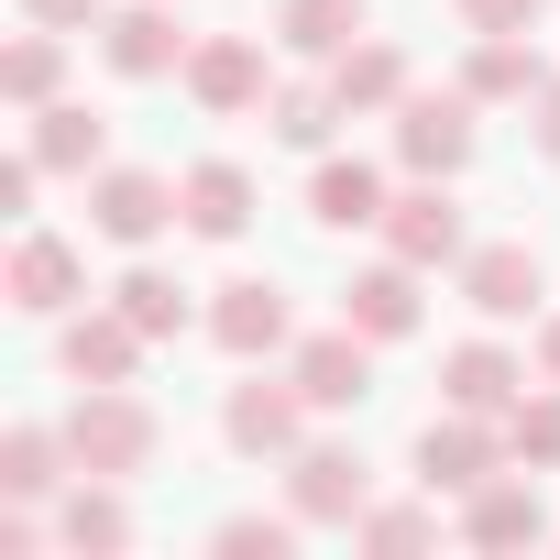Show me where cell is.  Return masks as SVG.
<instances>
[{
	"label": "cell",
	"instance_id": "6da1fadb",
	"mask_svg": "<svg viewBox=\"0 0 560 560\" xmlns=\"http://www.w3.org/2000/svg\"><path fill=\"white\" fill-rule=\"evenodd\" d=\"M67 451H78V472H110V483H132V472H154V451H165V418H154L132 385H89V396L67 407Z\"/></svg>",
	"mask_w": 560,
	"mask_h": 560
},
{
	"label": "cell",
	"instance_id": "7a4b0ae2",
	"mask_svg": "<svg viewBox=\"0 0 560 560\" xmlns=\"http://www.w3.org/2000/svg\"><path fill=\"white\" fill-rule=\"evenodd\" d=\"M472 110H483L472 89H407V100H396V165H407V176H462L472 143H483Z\"/></svg>",
	"mask_w": 560,
	"mask_h": 560
},
{
	"label": "cell",
	"instance_id": "3957f363",
	"mask_svg": "<svg viewBox=\"0 0 560 560\" xmlns=\"http://www.w3.org/2000/svg\"><path fill=\"white\" fill-rule=\"evenodd\" d=\"M89 231H100V242H121V253H143V242L187 231L176 176H154V165H100V176H89Z\"/></svg>",
	"mask_w": 560,
	"mask_h": 560
},
{
	"label": "cell",
	"instance_id": "277c9868",
	"mask_svg": "<svg viewBox=\"0 0 560 560\" xmlns=\"http://www.w3.org/2000/svg\"><path fill=\"white\" fill-rule=\"evenodd\" d=\"M231 363H264V352H298V308L275 275H231V287H209V319H198Z\"/></svg>",
	"mask_w": 560,
	"mask_h": 560
},
{
	"label": "cell",
	"instance_id": "5b68a950",
	"mask_svg": "<svg viewBox=\"0 0 560 560\" xmlns=\"http://www.w3.org/2000/svg\"><path fill=\"white\" fill-rule=\"evenodd\" d=\"M176 89H187L209 121L264 110V100H275V78H264V34H198V45H187V67H176Z\"/></svg>",
	"mask_w": 560,
	"mask_h": 560
},
{
	"label": "cell",
	"instance_id": "8992f818",
	"mask_svg": "<svg viewBox=\"0 0 560 560\" xmlns=\"http://www.w3.org/2000/svg\"><path fill=\"white\" fill-rule=\"evenodd\" d=\"M385 253L396 264H418V275H440V264H462L472 253V220H462V198H451V176H418L407 198H385Z\"/></svg>",
	"mask_w": 560,
	"mask_h": 560
},
{
	"label": "cell",
	"instance_id": "52a82bcc",
	"mask_svg": "<svg viewBox=\"0 0 560 560\" xmlns=\"http://www.w3.org/2000/svg\"><path fill=\"white\" fill-rule=\"evenodd\" d=\"M287 505H298L308 527H352V516L374 505V462L341 451V440H298V451H287Z\"/></svg>",
	"mask_w": 560,
	"mask_h": 560
},
{
	"label": "cell",
	"instance_id": "ba28073f",
	"mask_svg": "<svg viewBox=\"0 0 560 560\" xmlns=\"http://www.w3.org/2000/svg\"><path fill=\"white\" fill-rule=\"evenodd\" d=\"M308 418H319V407L298 396V374H275V385L253 374V385H231V396H220V440H231L242 462H287V451L308 440Z\"/></svg>",
	"mask_w": 560,
	"mask_h": 560
},
{
	"label": "cell",
	"instance_id": "9c48e42d",
	"mask_svg": "<svg viewBox=\"0 0 560 560\" xmlns=\"http://www.w3.org/2000/svg\"><path fill=\"white\" fill-rule=\"evenodd\" d=\"M374 352H385V341H363V330L341 319V330H308V341L287 352V374H298V396H308L319 418H341V407L374 396Z\"/></svg>",
	"mask_w": 560,
	"mask_h": 560
},
{
	"label": "cell",
	"instance_id": "30bf717a",
	"mask_svg": "<svg viewBox=\"0 0 560 560\" xmlns=\"http://www.w3.org/2000/svg\"><path fill=\"white\" fill-rule=\"evenodd\" d=\"M462 298H472V319H538V298H549V264L527 253V242H472L462 253Z\"/></svg>",
	"mask_w": 560,
	"mask_h": 560
},
{
	"label": "cell",
	"instance_id": "8fae6325",
	"mask_svg": "<svg viewBox=\"0 0 560 560\" xmlns=\"http://www.w3.org/2000/svg\"><path fill=\"white\" fill-rule=\"evenodd\" d=\"M100 67L110 78H176L187 67V34H176V0H121V12L100 23Z\"/></svg>",
	"mask_w": 560,
	"mask_h": 560
},
{
	"label": "cell",
	"instance_id": "7c38bea8",
	"mask_svg": "<svg viewBox=\"0 0 560 560\" xmlns=\"http://www.w3.org/2000/svg\"><path fill=\"white\" fill-rule=\"evenodd\" d=\"M0 298H12L23 319H67V308L89 298V264H78V242H56V231H23V242H12V275H0Z\"/></svg>",
	"mask_w": 560,
	"mask_h": 560
},
{
	"label": "cell",
	"instance_id": "4fadbf2b",
	"mask_svg": "<svg viewBox=\"0 0 560 560\" xmlns=\"http://www.w3.org/2000/svg\"><path fill=\"white\" fill-rule=\"evenodd\" d=\"M494 472H505V440H494L472 407H451V418L418 429V483H429V494H472V483H494Z\"/></svg>",
	"mask_w": 560,
	"mask_h": 560
},
{
	"label": "cell",
	"instance_id": "5bb4252c",
	"mask_svg": "<svg viewBox=\"0 0 560 560\" xmlns=\"http://www.w3.org/2000/svg\"><path fill=\"white\" fill-rule=\"evenodd\" d=\"M176 209H187L198 242H242V231H253V165H242V154L187 165V176H176Z\"/></svg>",
	"mask_w": 560,
	"mask_h": 560
},
{
	"label": "cell",
	"instance_id": "9a60e30c",
	"mask_svg": "<svg viewBox=\"0 0 560 560\" xmlns=\"http://www.w3.org/2000/svg\"><path fill=\"white\" fill-rule=\"evenodd\" d=\"M56 363H67L78 385H132V374H143V330H132L121 308H67Z\"/></svg>",
	"mask_w": 560,
	"mask_h": 560
},
{
	"label": "cell",
	"instance_id": "2e32d148",
	"mask_svg": "<svg viewBox=\"0 0 560 560\" xmlns=\"http://www.w3.org/2000/svg\"><path fill=\"white\" fill-rule=\"evenodd\" d=\"M341 319H352L363 341H407V330L429 319V298H418V264H396V253H385V264H363L352 287H341Z\"/></svg>",
	"mask_w": 560,
	"mask_h": 560
},
{
	"label": "cell",
	"instance_id": "e0dca14e",
	"mask_svg": "<svg viewBox=\"0 0 560 560\" xmlns=\"http://www.w3.org/2000/svg\"><path fill=\"white\" fill-rule=\"evenodd\" d=\"M56 549H78V560H89V549H100V560L132 549V505H121L110 472H78V483L56 494Z\"/></svg>",
	"mask_w": 560,
	"mask_h": 560
},
{
	"label": "cell",
	"instance_id": "ac0fdd59",
	"mask_svg": "<svg viewBox=\"0 0 560 560\" xmlns=\"http://www.w3.org/2000/svg\"><path fill=\"white\" fill-rule=\"evenodd\" d=\"M440 385H451V407H472V418H505V407L538 385V363H516L505 341H462V352L440 363Z\"/></svg>",
	"mask_w": 560,
	"mask_h": 560
},
{
	"label": "cell",
	"instance_id": "d6986e66",
	"mask_svg": "<svg viewBox=\"0 0 560 560\" xmlns=\"http://www.w3.org/2000/svg\"><path fill=\"white\" fill-rule=\"evenodd\" d=\"M462 538H472V549H538V538H549V505H538L516 472H494V483L462 494Z\"/></svg>",
	"mask_w": 560,
	"mask_h": 560
},
{
	"label": "cell",
	"instance_id": "ffe728a7",
	"mask_svg": "<svg viewBox=\"0 0 560 560\" xmlns=\"http://www.w3.org/2000/svg\"><path fill=\"white\" fill-rule=\"evenodd\" d=\"M0 100H12L23 121H34V110H56V100H67V34L23 23L12 45H0Z\"/></svg>",
	"mask_w": 560,
	"mask_h": 560
},
{
	"label": "cell",
	"instance_id": "44dd1931",
	"mask_svg": "<svg viewBox=\"0 0 560 560\" xmlns=\"http://www.w3.org/2000/svg\"><path fill=\"white\" fill-rule=\"evenodd\" d=\"M67 483H78L67 429H12V440H0V494H12V505H56Z\"/></svg>",
	"mask_w": 560,
	"mask_h": 560
},
{
	"label": "cell",
	"instance_id": "7402d4cb",
	"mask_svg": "<svg viewBox=\"0 0 560 560\" xmlns=\"http://www.w3.org/2000/svg\"><path fill=\"white\" fill-rule=\"evenodd\" d=\"M330 89H341V110L363 121V110H396L418 78H407V45H396V34H363L352 56H330Z\"/></svg>",
	"mask_w": 560,
	"mask_h": 560
},
{
	"label": "cell",
	"instance_id": "603a6c76",
	"mask_svg": "<svg viewBox=\"0 0 560 560\" xmlns=\"http://www.w3.org/2000/svg\"><path fill=\"white\" fill-rule=\"evenodd\" d=\"M34 165H45V176H100V165H110V121H100L89 100L34 110Z\"/></svg>",
	"mask_w": 560,
	"mask_h": 560
},
{
	"label": "cell",
	"instance_id": "cb8c5ba5",
	"mask_svg": "<svg viewBox=\"0 0 560 560\" xmlns=\"http://www.w3.org/2000/svg\"><path fill=\"white\" fill-rule=\"evenodd\" d=\"M308 220H319V231H374V220H385V176H374L363 154H319V176H308Z\"/></svg>",
	"mask_w": 560,
	"mask_h": 560
},
{
	"label": "cell",
	"instance_id": "d4e9b609",
	"mask_svg": "<svg viewBox=\"0 0 560 560\" xmlns=\"http://www.w3.org/2000/svg\"><path fill=\"white\" fill-rule=\"evenodd\" d=\"M275 34H287V56H352L374 23H363V0H275Z\"/></svg>",
	"mask_w": 560,
	"mask_h": 560
},
{
	"label": "cell",
	"instance_id": "484cf974",
	"mask_svg": "<svg viewBox=\"0 0 560 560\" xmlns=\"http://www.w3.org/2000/svg\"><path fill=\"white\" fill-rule=\"evenodd\" d=\"M462 89H472V100H538V89H549V67H538V45H527V34H472Z\"/></svg>",
	"mask_w": 560,
	"mask_h": 560
},
{
	"label": "cell",
	"instance_id": "4316f807",
	"mask_svg": "<svg viewBox=\"0 0 560 560\" xmlns=\"http://www.w3.org/2000/svg\"><path fill=\"white\" fill-rule=\"evenodd\" d=\"M330 121H352V110H341V89H308V78H287L264 100V132L298 143V154H330Z\"/></svg>",
	"mask_w": 560,
	"mask_h": 560
},
{
	"label": "cell",
	"instance_id": "83f0119b",
	"mask_svg": "<svg viewBox=\"0 0 560 560\" xmlns=\"http://www.w3.org/2000/svg\"><path fill=\"white\" fill-rule=\"evenodd\" d=\"M110 308H121V319H132L143 341H176V330L198 319V308H187V287H176V275H165V264H132V275H121V287H110Z\"/></svg>",
	"mask_w": 560,
	"mask_h": 560
},
{
	"label": "cell",
	"instance_id": "f1b7e54d",
	"mask_svg": "<svg viewBox=\"0 0 560 560\" xmlns=\"http://www.w3.org/2000/svg\"><path fill=\"white\" fill-rule=\"evenodd\" d=\"M505 451H516L527 472H560V385H527V396L505 407Z\"/></svg>",
	"mask_w": 560,
	"mask_h": 560
},
{
	"label": "cell",
	"instance_id": "f546056e",
	"mask_svg": "<svg viewBox=\"0 0 560 560\" xmlns=\"http://www.w3.org/2000/svg\"><path fill=\"white\" fill-rule=\"evenodd\" d=\"M298 527H308L298 505H287V516H220V527H209V549H220V560H287V549H298Z\"/></svg>",
	"mask_w": 560,
	"mask_h": 560
},
{
	"label": "cell",
	"instance_id": "4dcf8cb0",
	"mask_svg": "<svg viewBox=\"0 0 560 560\" xmlns=\"http://www.w3.org/2000/svg\"><path fill=\"white\" fill-rule=\"evenodd\" d=\"M352 538H363V549H429V538H440V516H429V505H363V516H352Z\"/></svg>",
	"mask_w": 560,
	"mask_h": 560
},
{
	"label": "cell",
	"instance_id": "1f68e13d",
	"mask_svg": "<svg viewBox=\"0 0 560 560\" xmlns=\"http://www.w3.org/2000/svg\"><path fill=\"white\" fill-rule=\"evenodd\" d=\"M23 23H45V34H100L110 0H23Z\"/></svg>",
	"mask_w": 560,
	"mask_h": 560
},
{
	"label": "cell",
	"instance_id": "d6a6232c",
	"mask_svg": "<svg viewBox=\"0 0 560 560\" xmlns=\"http://www.w3.org/2000/svg\"><path fill=\"white\" fill-rule=\"evenodd\" d=\"M451 12H462V34H527L538 0H451Z\"/></svg>",
	"mask_w": 560,
	"mask_h": 560
},
{
	"label": "cell",
	"instance_id": "836d02e7",
	"mask_svg": "<svg viewBox=\"0 0 560 560\" xmlns=\"http://www.w3.org/2000/svg\"><path fill=\"white\" fill-rule=\"evenodd\" d=\"M34 187H45V165H34V143H23L12 165H0V209H12V220H34Z\"/></svg>",
	"mask_w": 560,
	"mask_h": 560
},
{
	"label": "cell",
	"instance_id": "e575fe53",
	"mask_svg": "<svg viewBox=\"0 0 560 560\" xmlns=\"http://www.w3.org/2000/svg\"><path fill=\"white\" fill-rule=\"evenodd\" d=\"M527 363H538V385H560V308L538 319V352H527Z\"/></svg>",
	"mask_w": 560,
	"mask_h": 560
},
{
	"label": "cell",
	"instance_id": "d590c367",
	"mask_svg": "<svg viewBox=\"0 0 560 560\" xmlns=\"http://www.w3.org/2000/svg\"><path fill=\"white\" fill-rule=\"evenodd\" d=\"M538 154H560V78L538 89Z\"/></svg>",
	"mask_w": 560,
	"mask_h": 560
}]
</instances>
